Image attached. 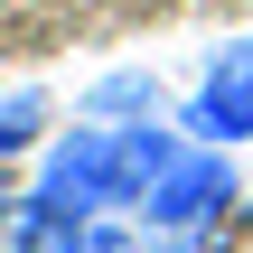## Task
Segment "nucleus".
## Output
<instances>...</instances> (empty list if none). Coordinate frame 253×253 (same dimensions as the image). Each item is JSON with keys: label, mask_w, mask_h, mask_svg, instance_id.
<instances>
[{"label": "nucleus", "mask_w": 253, "mask_h": 253, "mask_svg": "<svg viewBox=\"0 0 253 253\" xmlns=\"http://www.w3.org/2000/svg\"><path fill=\"white\" fill-rule=\"evenodd\" d=\"M9 207H19V188H9V160H0V235H9Z\"/></svg>", "instance_id": "9"}, {"label": "nucleus", "mask_w": 253, "mask_h": 253, "mask_svg": "<svg viewBox=\"0 0 253 253\" xmlns=\"http://www.w3.org/2000/svg\"><path fill=\"white\" fill-rule=\"evenodd\" d=\"M75 235H84V216L28 188V197L9 207V235H0V253H75Z\"/></svg>", "instance_id": "4"}, {"label": "nucleus", "mask_w": 253, "mask_h": 253, "mask_svg": "<svg viewBox=\"0 0 253 253\" xmlns=\"http://www.w3.org/2000/svg\"><path fill=\"white\" fill-rule=\"evenodd\" d=\"M38 197L75 207V216H131V169H122V131L113 122H75L38 141Z\"/></svg>", "instance_id": "1"}, {"label": "nucleus", "mask_w": 253, "mask_h": 253, "mask_svg": "<svg viewBox=\"0 0 253 253\" xmlns=\"http://www.w3.org/2000/svg\"><path fill=\"white\" fill-rule=\"evenodd\" d=\"M47 122H56L47 84H9V94H0V160H28V150L47 141Z\"/></svg>", "instance_id": "6"}, {"label": "nucleus", "mask_w": 253, "mask_h": 253, "mask_svg": "<svg viewBox=\"0 0 253 253\" xmlns=\"http://www.w3.org/2000/svg\"><path fill=\"white\" fill-rule=\"evenodd\" d=\"M141 253H225V225H197V235H150L141 225Z\"/></svg>", "instance_id": "8"}, {"label": "nucleus", "mask_w": 253, "mask_h": 253, "mask_svg": "<svg viewBox=\"0 0 253 253\" xmlns=\"http://www.w3.org/2000/svg\"><path fill=\"white\" fill-rule=\"evenodd\" d=\"M75 253H141V235H131L122 216H84V235H75Z\"/></svg>", "instance_id": "7"}, {"label": "nucleus", "mask_w": 253, "mask_h": 253, "mask_svg": "<svg viewBox=\"0 0 253 253\" xmlns=\"http://www.w3.org/2000/svg\"><path fill=\"white\" fill-rule=\"evenodd\" d=\"M75 103H84V122H150V113H160V75H141V66H122V75H103V84H84Z\"/></svg>", "instance_id": "5"}, {"label": "nucleus", "mask_w": 253, "mask_h": 253, "mask_svg": "<svg viewBox=\"0 0 253 253\" xmlns=\"http://www.w3.org/2000/svg\"><path fill=\"white\" fill-rule=\"evenodd\" d=\"M178 131H188L197 150H235V141H253V38H235V47L207 56V75H197Z\"/></svg>", "instance_id": "3"}, {"label": "nucleus", "mask_w": 253, "mask_h": 253, "mask_svg": "<svg viewBox=\"0 0 253 253\" xmlns=\"http://www.w3.org/2000/svg\"><path fill=\"white\" fill-rule=\"evenodd\" d=\"M244 188H235V150H197V141H178V160L141 188V225L150 235H197V225H225V207H235Z\"/></svg>", "instance_id": "2"}]
</instances>
